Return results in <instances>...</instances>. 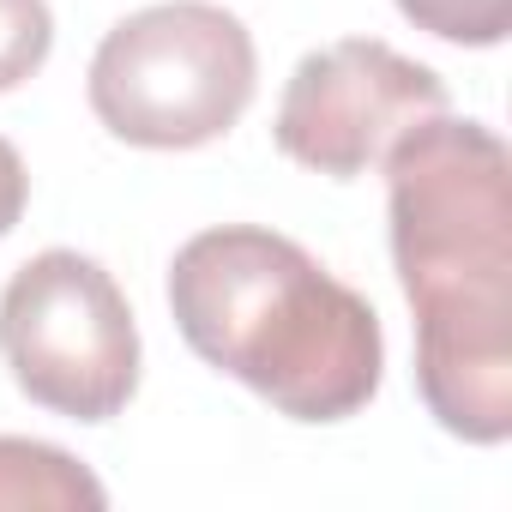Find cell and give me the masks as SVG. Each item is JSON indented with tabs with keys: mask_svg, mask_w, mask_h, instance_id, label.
Returning a JSON list of instances; mask_svg holds the SVG:
<instances>
[{
	"mask_svg": "<svg viewBox=\"0 0 512 512\" xmlns=\"http://www.w3.org/2000/svg\"><path fill=\"white\" fill-rule=\"evenodd\" d=\"M386 223L416 314V392L470 446L512 434V157L470 115H428L392 139Z\"/></svg>",
	"mask_w": 512,
	"mask_h": 512,
	"instance_id": "1",
	"label": "cell"
},
{
	"mask_svg": "<svg viewBox=\"0 0 512 512\" xmlns=\"http://www.w3.org/2000/svg\"><path fill=\"white\" fill-rule=\"evenodd\" d=\"M169 314L199 362L260 392L290 422H350L386 374L368 296L260 223H223L169 260Z\"/></svg>",
	"mask_w": 512,
	"mask_h": 512,
	"instance_id": "2",
	"label": "cell"
},
{
	"mask_svg": "<svg viewBox=\"0 0 512 512\" xmlns=\"http://www.w3.org/2000/svg\"><path fill=\"white\" fill-rule=\"evenodd\" d=\"M253 91V31L217 0H157L127 13L91 55V115L139 151H199L223 139Z\"/></svg>",
	"mask_w": 512,
	"mask_h": 512,
	"instance_id": "3",
	"label": "cell"
},
{
	"mask_svg": "<svg viewBox=\"0 0 512 512\" xmlns=\"http://www.w3.org/2000/svg\"><path fill=\"white\" fill-rule=\"evenodd\" d=\"M0 356L31 404L67 422H109L139 392L133 308L115 272L79 247H49L7 278Z\"/></svg>",
	"mask_w": 512,
	"mask_h": 512,
	"instance_id": "4",
	"label": "cell"
},
{
	"mask_svg": "<svg viewBox=\"0 0 512 512\" xmlns=\"http://www.w3.org/2000/svg\"><path fill=\"white\" fill-rule=\"evenodd\" d=\"M446 109V79L410 55H398L380 37H344L296 61L272 139L290 163L356 181L368 175L392 139H404L416 121Z\"/></svg>",
	"mask_w": 512,
	"mask_h": 512,
	"instance_id": "5",
	"label": "cell"
},
{
	"mask_svg": "<svg viewBox=\"0 0 512 512\" xmlns=\"http://www.w3.org/2000/svg\"><path fill=\"white\" fill-rule=\"evenodd\" d=\"M103 512L109 488L61 446L0 434V512Z\"/></svg>",
	"mask_w": 512,
	"mask_h": 512,
	"instance_id": "6",
	"label": "cell"
},
{
	"mask_svg": "<svg viewBox=\"0 0 512 512\" xmlns=\"http://www.w3.org/2000/svg\"><path fill=\"white\" fill-rule=\"evenodd\" d=\"M398 13L458 49H494L512 31V0H398Z\"/></svg>",
	"mask_w": 512,
	"mask_h": 512,
	"instance_id": "7",
	"label": "cell"
},
{
	"mask_svg": "<svg viewBox=\"0 0 512 512\" xmlns=\"http://www.w3.org/2000/svg\"><path fill=\"white\" fill-rule=\"evenodd\" d=\"M55 49V13L49 0H0V97L43 73Z\"/></svg>",
	"mask_w": 512,
	"mask_h": 512,
	"instance_id": "8",
	"label": "cell"
},
{
	"mask_svg": "<svg viewBox=\"0 0 512 512\" xmlns=\"http://www.w3.org/2000/svg\"><path fill=\"white\" fill-rule=\"evenodd\" d=\"M25 199H31V175H25V157L13 151V139H0V241H7L25 217Z\"/></svg>",
	"mask_w": 512,
	"mask_h": 512,
	"instance_id": "9",
	"label": "cell"
}]
</instances>
